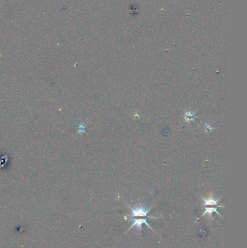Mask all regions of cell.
<instances>
[{"label": "cell", "mask_w": 247, "mask_h": 248, "mask_svg": "<svg viewBox=\"0 0 247 248\" xmlns=\"http://www.w3.org/2000/svg\"><path fill=\"white\" fill-rule=\"evenodd\" d=\"M130 210H131V215L129 217V221H132L133 224L129 229L135 228L136 230L141 234L142 225L146 224L147 227L151 228L154 231V230L148 224L147 221L149 218H157V217L149 215L150 208L147 209L144 206H135L130 207Z\"/></svg>", "instance_id": "6da1fadb"}, {"label": "cell", "mask_w": 247, "mask_h": 248, "mask_svg": "<svg viewBox=\"0 0 247 248\" xmlns=\"http://www.w3.org/2000/svg\"><path fill=\"white\" fill-rule=\"evenodd\" d=\"M203 200L204 201V209H205V211H204V213L201 216H203V215H209V216H211L212 214V213H214V212H215L217 214H218V215H220V214L217 211V208L223 206L217 205V202H218L217 200H214L213 198H208V199H204V198Z\"/></svg>", "instance_id": "7a4b0ae2"}]
</instances>
